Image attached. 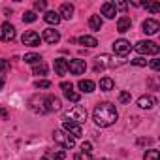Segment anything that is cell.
I'll list each match as a JSON object with an SVG mask.
<instances>
[{
    "mask_svg": "<svg viewBox=\"0 0 160 160\" xmlns=\"http://www.w3.org/2000/svg\"><path fill=\"white\" fill-rule=\"evenodd\" d=\"M104 160H108V158H104Z\"/></svg>",
    "mask_w": 160,
    "mask_h": 160,
    "instance_id": "7bdbcfd3",
    "label": "cell"
},
{
    "mask_svg": "<svg viewBox=\"0 0 160 160\" xmlns=\"http://www.w3.org/2000/svg\"><path fill=\"white\" fill-rule=\"evenodd\" d=\"M0 117H2V119H6V117H8V111H6L4 108H0Z\"/></svg>",
    "mask_w": 160,
    "mask_h": 160,
    "instance_id": "b9f144b4",
    "label": "cell"
},
{
    "mask_svg": "<svg viewBox=\"0 0 160 160\" xmlns=\"http://www.w3.org/2000/svg\"><path fill=\"white\" fill-rule=\"evenodd\" d=\"M42 38H43V42H47V43L55 45V43H58V40H60V32H58V30H55V28H45Z\"/></svg>",
    "mask_w": 160,
    "mask_h": 160,
    "instance_id": "4fadbf2b",
    "label": "cell"
},
{
    "mask_svg": "<svg viewBox=\"0 0 160 160\" xmlns=\"http://www.w3.org/2000/svg\"><path fill=\"white\" fill-rule=\"evenodd\" d=\"M89 27H91V30L98 32V30L102 28V17H100V15H91V19H89Z\"/></svg>",
    "mask_w": 160,
    "mask_h": 160,
    "instance_id": "7402d4cb",
    "label": "cell"
},
{
    "mask_svg": "<svg viewBox=\"0 0 160 160\" xmlns=\"http://www.w3.org/2000/svg\"><path fill=\"white\" fill-rule=\"evenodd\" d=\"M64 96H66L70 102H79V98H81V96H79L77 92H73V91H64Z\"/></svg>",
    "mask_w": 160,
    "mask_h": 160,
    "instance_id": "4316f807",
    "label": "cell"
},
{
    "mask_svg": "<svg viewBox=\"0 0 160 160\" xmlns=\"http://www.w3.org/2000/svg\"><path fill=\"white\" fill-rule=\"evenodd\" d=\"M130 62H132L134 66H145V64H147V60H145L143 57H136V58H134V60H130Z\"/></svg>",
    "mask_w": 160,
    "mask_h": 160,
    "instance_id": "836d02e7",
    "label": "cell"
},
{
    "mask_svg": "<svg viewBox=\"0 0 160 160\" xmlns=\"http://www.w3.org/2000/svg\"><path fill=\"white\" fill-rule=\"evenodd\" d=\"M113 51H115V55L126 57V55L132 51V45H130V42H128V40L121 38V40H115V42H113Z\"/></svg>",
    "mask_w": 160,
    "mask_h": 160,
    "instance_id": "8992f818",
    "label": "cell"
},
{
    "mask_svg": "<svg viewBox=\"0 0 160 160\" xmlns=\"http://www.w3.org/2000/svg\"><path fill=\"white\" fill-rule=\"evenodd\" d=\"M130 100H132V96H130V92H126V91H122V92L119 94V102H121V104H130Z\"/></svg>",
    "mask_w": 160,
    "mask_h": 160,
    "instance_id": "83f0119b",
    "label": "cell"
},
{
    "mask_svg": "<svg viewBox=\"0 0 160 160\" xmlns=\"http://www.w3.org/2000/svg\"><path fill=\"white\" fill-rule=\"evenodd\" d=\"M23 21H25V23H34V21H36V13H34V12H25Z\"/></svg>",
    "mask_w": 160,
    "mask_h": 160,
    "instance_id": "f546056e",
    "label": "cell"
},
{
    "mask_svg": "<svg viewBox=\"0 0 160 160\" xmlns=\"http://www.w3.org/2000/svg\"><path fill=\"white\" fill-rule=\"evenodd\" d=\"M91 149H92V145H91L89 141H85V143L81 145V152H89V154H91Z\"/></svg>",
    "mask_w": 160,
    "mask_h": 160,
    "instance_id": "d590c367",
    "label": "cell"
},
{
    "mask_svg": "<svg viewBox=\"0 0 160 160\" xmlns=\"http://www.w3.org/2000/svg\"><path fill=\"white\" fill-rule=\"evenodd\" d=\"M138 106H139L141 109H151V108L156 106V100H154L152 96H149V94H143V96L138 98Z\"/></svg>",
    "mask_w": 160,
    "mask_h": 160,
    "instance_id": "9a60e30c",
    "label": "cell"
},
{
    "mask_svg": "<svg viewBox=\"0 0 160 160\" xmlns=\"http://www.w3.org/2000/svg\"><path fill=\"white\" fill-rule=\"evenodd\" d=\"M77 42L81 43V45H87V47H96V45H98V40H96L94 36H81Z\"/></svg>",
    "mask_w": 160,
    "mask_h": 160,
    "instance_id": "603a6c76",
    "label": "cell"
},
{
    "mask_svg": "<svg viewBox=\"0 0 160 160\" xmlns=\"http://www.w3.org/2000/svg\"><path fill=\"white\" fill-rule=\"evenodd\" d=\"M0 38H2V42H13L15 40V27L12 23H4L0 27Z\"/></svg>",
    "mask_w": 160,
    "mask_h": 160,
    "instance_id": "9c48e42d",
    "label": "cell"
},
{
    "mask_svg": "<svg viewBox=\"0 0 160 160\" xmlns=\"http://www.w3.org/2000/svg\"><path fill=\"white\" fill-rule=\"evenodd\" d=\"M43 19H45V23L51 25V27H57V25L60 23V15H58V12H45Z\"/></svg>",
    "mask_w": 160,
    "mask_h": 160,
    "instance_id": "ffe728a7",
    "label": "cell"
},
{
    "mask_svg": "<svg viewBox=\"0 0 160 160\" xmlns=\"http://www.w3.org/2000/svg\"><path fill=\"white\" fill-rule=\"evenodd\" d=\"M113 4H115V10H126L128 8L126 2H113Z\"/></svg>",
    "mask_w": 160,
    "mask_h": 160,
    "instance_id": "74e56055",
    "label": "cell"
},
{
    "mask_svg": "<svg viewBox=\"0 0 160 160\" xmlns=\"http://www.w3.org/2000/svg\"><path fill=\"white\" fill-rule=\"evenodd\" d=\"M158 43L151 42V40H145V42H138L136 43V51L139 55H156L158 53Z\"/></svg>",
    "mask_w": 160,
    "mask_h": 160,
    "instance_id": "5b68a950",
    "label": "cell"
},
{
    "mask_svg": "<svg viewBox=\"0 0 160 160\" xmlns=\"http://www.w3.org/2000/svg\"><path fill=\"white\" fill-rule=\"evenodd\" d=\"M51 87V81H47V79H40V81H36V89H49Z\"/></svg>",
    "mask_w": 160,
    "mask_h": 160,
    "instance_id": "d6a6232c",
    "label": "cell"
},
{
    "mask_svg": "<svg viewBox=\"0 0 160 160\" xmlns=\"http://www.w3.org/2000/svg\"><path fill=\"white\" fill-rule=\"evenodd\" d=\"M60 89H62V91H72L73 87H72V83H68V81H62V83H60Z\"/></svg>",
    "mask_w": 160,
    "mask_h": 160,
    "instance_id": "ab89813d",
    "label": "cell"
},
{
    "mask_svg": "<svg viewBox=\"0 0 160 160\" xmlns=\"http://www.w3.org/2000/svg\"><path fill=\"white\" fill-rule=\"evenodd\" d=\"M32 72H34V75H45V73H47V66H45L43 62H40V64H36V66H34V70H32Z\"/></svg>",
    "mask_w": 160,
    "mask_h": 160,
    "instance_id": "484cf974",
    "label": "cell"
},
{
    "mask_svg": "<svg viewBox=\"0 0 160 160\" xmlns=\"http://www.w3.org/2000/svg\"><path fill=\"white\" fill-rule=\"evenodd\" d=\"M53 139H55L60 147H64V149H73V147H75V138H72V136H70L68 132H64L62 128L53 132Z\"/></svg>",
    "mask_w": 160,
    "mask_h": 160,
    "instance_id": "3957f363",
    "label": "cell"
},
{
    "mask_svg": "<svg viewBox=\"0 0 160 160\" xmlns=\"http://www.w3.org/2000/svg\"><path fill=\"white\" fill-rule=\"evenodd\" d=\"M141 28H143V32H145V34L152 36V34H156V32L160 30V23H158L156 19H145V21H143V25H141Z\"/></svg>",
    "mask_w": 160,
    "mask_h": 160,
    "instance_id": "7c38bea8",
    "label": "cell"
},
{
    "mask_svg": "<svg viewBox=\"0 0 160 160\" xmlns=\"http://www.w3.org/2000/svg\"><path fill=\"white\" fill-rule=\"evenodd\" d=\"M60 108H62V104L57 96H53V94L45 96V111H60Z\"/></svg>",
    "mask_w": 160,
    "mask_h": 160,
    "instance_id": "5bb4252c",
    "label": "cell"
},
{
    "mask_svg": "<svg viewBox=\"0 0 160 160\" xmlns=\"http://www.w3.org/2000/svg\"><path fill=\"white\" fill-rule=\"evenodd\" d=\"M130 27H132V19H130V17H126V15H122V17L117 21V30H119L121 34L128 32V30H130Z\"/></svg>",
    "mask_w": 160,
    "mask_h": 160,
    "instance_id": "e0dca14e",
    "label": "cell"
},
{
    "mask_svg": "<svg viewBox=\"0 0 160 160\" xmlns=\"http://www.w3.org/2000/svg\"><path fill=\"white\" fill-rule=\"evenodd\" d=\"M145 160H158V151H154V149H149L147 152H145V156H143Z\"/></svg>",
    "mask_w": 160,
    "mask_h": 160,
    "instance_id": "f1b7e54d",
    "label": "cell"
},
{
    "mask_svg": "<svg viewBox=\"0 0 160 160\" xmlns=\"http://www.w3.org/2000/svg\"><path fill=\"white\" fill-rule=\"evenodd\" d=\"M151 68H152V70H160V60H158V58H152V60H151Z\"/></svg>",
    "mask_w": 160,
    "mask_h": 160,
    "instance_id": "f35d334b",
    "label": "cell"
},
{
    "mask_svg": "<svg viewBox=\"0 0 160 160\" xmlns=\"http://www.w3.org/2000/svg\"><path fill=\"white\" fill-rule=\"evenodd\" d=\"M34 8H36V10H45V8H47V2H45V0H36V2H34Z\"/></svg>",
    "mask_w": 160,
    "mask_h": 160,
    "instance_id": "e575fe53",
    "label": "cell"
},
{
    "mask_svg": "<svg viewBox=\"0 0 160 160\" xmlns=\"http://www.w3.org/2000/svg\"><path fill=\"white\" fill-rule=\"evenodd\" d=\"M102 15L108 17V19H113V17L117 15L115 4H113V2H104V4H102Z\"/></svg>",
    "mask_w": 160,
    "mask_h": 160,
    "instance_id": "2e32d148",
    "label": "cell"
},
{
    "mask_svg": "<svg viewBox=\"0 0 160 160\" xmlns=\"http://www.w3.org/2000/svg\"><path fill=\"white\" fill-rule=\"evenodd\" d=\"M8 68H10V62H8V60H4V58H2V60H0V72H6V70H8Z\"/></svg>",
    "mask_w": 160,
    "mask_h": 160,
    "instance_id": "8d00e7d4",
    "label": "cell"
},
{
    "mask_svg": "<svg viewBox=\"0 0 160 160\" xmlns=\"http://www.w3.org/2000/svg\"><path fill=\"white\" fill-rule=\"evenodd\" d=\"M53 160H64V152H62V151H57V152L53 154Z\"/></svg>",
    "mask_w": 160,
    "mask_h": 160,
    "instance_id": "60d3db41",
    "label": "cell"
},
{
    "mask_svg": "<svg viewBox=\"0 0 160 160\" xmlns=\"http://www.w3.org/2000/svg\"><path fill=\"white\" fill-rule=\"evenodd\" d=\"M121 62L119 60H115V57H111V55H100V57H96V66H94V70L96 72H102L104 68H115V66H119Z\"/></svg>",
    "mask_w": 160,
    "mask_h": 160,
    "instance_id": "277c9868",
    "label": "cell"
},
{
    "mask_svg": "<svg viewBox=\"0 0 160 160\" xmlns=\"http://www.w3.org/2000/svg\"><path fill=\"white\" fill-rule=\"evenodd\" d=\"M23 43L25 45H28V47H38L40 45V42H42V38H40V34L38 32H34V30H27L25 34H23Z\"/></svg>",
    "mask_w": 160,
    "mask_h": 160,
    "instance_id": "30bf717a",
    "label": "cell"
},
{
    "mask_svg": "<svg viewBox=\"0 0 160 160\" xmlns=\"http://www.w3.org/2000/svg\"><path fill=\"white\" fill-rule=\"evenodd\" d=\"M113 87H115V81H113L111 77H102L100 79V89L102 91H111Z\"/></svg>",
    "mask_w": 160,
    "mask_h": 160,
    "instance_id": "cb8c5ba5",
    "label": "cell"
},
{
    "mask_svg": "<svg viewBox=\"0 0 160 160\" xmlns=\"http://www.w3.org/2000/svg\"><path fill=\"white\" fill-rule=\"evenodd\" d=\"M68 70H70L73 75H81V73H85L87 64H85V60H81V58H73V60H68Z\"/></svg>",
    "mask_w": 160,
    "mask_h": 160,
    "instance_id": "ba28073f",
    "label": "cell"
},
{
    "mask_svg": "<svg viewBox=\"0 0 160 160\" xmlns=\"http://www.w3.org/2000/svg\"><path fill=\"white\" fill-rule=\"evenodd\" d=\"M28 106L34 113H47L45 111V96H32Z\"/></svg>",
    "mask_w": 160,
    "mask_h": 160,
    "instance_id": "8fae6325",
    "label": "cell"
},
{
    "mask_svg": "<svg viewBox=\"0 0 160 160\" xmlns=\"http://www.w3.org/2000/svg\"><path fill=\"white\" fill-rule=\"evenodd\" d=\"M92 119H94V122H96L100 128H106V126H111V124L117 122L119 113H117V109H115L113 104H109V102H102V104H98V106L94 108V111H92Z\"/></svg>",
    "mask_w": 160,
    "mask_h": 160,
    "instance_id": "6da1fadb",
    "label": "cell"
},
{
    "mask_svg": "<svg viewBox=\"0 0 160 160\" xmlns=\"http://www.w3.org/2000/svg\"><path fill=\"white\" fill-rule=\"evenodd\" d=\"M73 160H94V158H92L89 152H75Z\"/></svg>",
    "mask_w": 160,
    "mask_h": 160,
    "instance_id": "4dcf8cb0",
    "label": "cell"
},
{
    "mask_svg": "<svg viewBox=\"0 0 160 160\" xmlns=\"http://www.w3.org/2000/svg\"><path fill=\"white\" fill-rule=\"evenodd\" d=\"M25 62H28V64H40L42 62V57L36 55V53H27L25 55Z\"/></svg>",
    "mask_w": 160,
    "mask_h": 160,
    "instance_id": "d4e9b609",
    "label": "cell"
},
{
    "mask_svg": "<svg viewBox=\"0 0 160 160\" xmlns=\"http://www.w3.org/2000/svg\"><path fill=\"white\" fill-rule=\"evenodd\" d=\"M77 87L81 89L83 92H92L96 85H94V81H91V79H81V81L77 83Z\"/></svg>",
    "mask_w": 160,
    "mask_h": 160,
    "instance_id": "44dd1931",
    "label": "cell"
},
{
    "mask_svg": "<svg viewBox=\"0 0 160 160\" xmlns=\"http://www.w3.org/2000/svg\"><path fill=\"white\" fill-rule=\"evenodd\" d=\"M143 6H145V10L151 12V13H158V12H160V4H143Z\"/></svg>",
    "mask_w": 160,
    "mask_h": 160,
    "instance_id": "1f68e13d",
    "label": "cell"
},
{
    "mask_svg": "<svg viewBox=\"0 0 160 160\" xmlns=\"http://www.w3.org/2000/svg\"><path fill=\"white\" fill-rule=\"evenodd\" d=\"M58 15H60V19H72V17H73V6L68 4V2H64V4L60 6Z\"/></svg>",
    "mask_w": 160,
    "mask_h": 160,
    "instance_id": "d6986e66",
    "label": "cell"
},
{
    "mask_svg": "<svg viewBox=\"0 0 160 160\" xmlns=\"http://www.w3.org/2000/svg\"><path fill=\"white\" fill-rule=\"evenodd\" d=\"M62 130L68 132L72 138H81V136H83V128H81V124H77V122L64 121V122H62Z\"/></svg>",
    "mask_w": 160,
    "mask_h": 160,
    "instance_id": "52a82bcc",
    "label": "cell"
},
{
    "mask_svg": "<svg viewBox=\"0 0 160 160\" xmlns=\"http://www.w3.org/2000/svg\"><path fill=\"white\" fill-rule=\"evenodd\" d=\"M55 72H57V75H64L66 72H68V60L66 58H55Z\"/></svg>",
    "mask_w": 160,
    "mask_h": 160,
    "instance_id": "ac0fdd59",
    "label": "cell"
},
{
    "mask_svg": "<svg viewBox=\"0 0 160 160\" xmlns=\"http://www.w3.org/2000/svg\"><path fill=\"white\" fill-rule=\"evenodd\" d=\"M64 121H70V122H77L81 124L87 121V109L81 108V106H72L68 111H64Z\"/></svg>",
    "mask_w": 160,
    "mask_h": 160,
    "instance_id": "7a4b0ae2",
    "label": "cell"
}]
</instances>
